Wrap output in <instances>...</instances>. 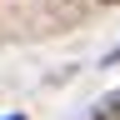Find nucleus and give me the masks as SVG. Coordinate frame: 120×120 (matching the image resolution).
<instances>
[{"label":"nucleus","instance_id":"1","mask_svg":"<svg viewBox=\"0 0 120 120\" xmlns=\"http://www.w3.org/2000/svg\"><path fill=\"white\" fill-rule=\"evenodd\" d=\"M90 120H120V95H105L100 105H95V115Z\"/></svg>","mask_w":120,"mask_h":120},{"label":"nucleus","instance_id":"2","mask_svg":"<svg viewBox=\"0 0 120 120\" xmlns=\"http://www.w3.org/2000/svg\"><path fill=\"white\" fill-rule=\"evenodd\" d=\"M105 65H120V45H115V50H110V55H105Z\"/></svg>","mask_w":120,"mask_h":120},{"label":"nucleus","instance_id":"3","mask_svg":"<svg viewBox=\"0 0 120 120\" xmlns=\"http://www.w3.org/2000/svg\"><path fill=\"white\" fill-rule=\"evenodd\" d=\"M5 120H25V115H5Z\"/></svg>","mask_w":120,"mask_h":120},{"label":"nucleus","instance_id":"4","mask_svg":"<svg viewBox=\"0 0 120 120\" xmlns=\"http://www.w3.org/2000/svg\"><path fill=\"white\" fill-rule=\"evenodd\" d=\"M105 5H120V0H105Z\"/></svg>","mask_w":120,"mask_h":120}]
</instances>
